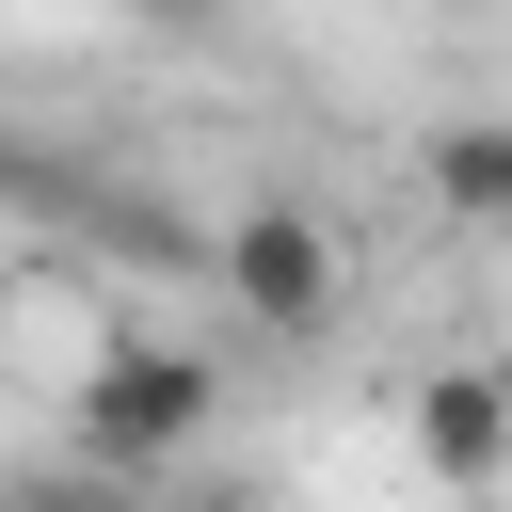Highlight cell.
<instances>
[{
    "label": "cell",
    "mask_w": 512,
    "mask_h": 512,
    "mask_svg": "<svg viewBox=\"0 0 512 512\" xmlns=\"http://www.w3.org/2000/svg\"><path fill=\"white\" fill-rule=\"evenodd\" d=\"M208 432H224V352H192L160 320H112L80 352V384H64V448L112 464V480H176Z\"/></svg>",
    "instance_id": "1"
},
{
    "label": "cell",
    "mask_w": 512,
    "mask_h": 512,
    "mask_svg": "<svg viewBox=\"0 0 512 512\" xmlns=\"http://www.w3.org/2000/svg\"><path fill=\"white\" fill-rule=\"evenodd\" d=\"M208 288H224V320H240L256 352H304V336H336V304H352V240H336V208L256 192V208L208 224Z\"/></svg>",
    "instance_id": "2"
},
{
    "label": "cell",
    "mask_w": 512,
    "mask_h": 512,
    "mask_svg": "<svg viewBox=\"0 0 512 512\" xmlns=\"http://www.w3.org/2000/svg\"><path fill=\"white\" fill-rule=\"evenodd\" d=\"M400 448L432 496H496L512 480V352H432L400 384Z\"/></svg>",
    "instance_id": "3"
},
{
    "label": "cell",
    "mask_w": 512,
    "mask_h": 512,
    "mask_svg": "<svg viewBox=\"0 0 512 512\" xmlns=\"http://www.w3.org/2000/svg\"><path fill=\"white\" fill-rule=\"evenodd\" d=\"M416 192H432V224L512 256V112H432L416 128Z\"/></svg>",
    "instance_id": "4"
},
{
    "label": "cell",
    "mask_w": 512,
    "mask_h": 512,
    "mask_svg": "<svg viewBox=\"0 0 512 512\" xmlns=\"http://www.w3.org/2000/svg\"><path fill=\"white\" fill-rule=\"evenodd\" d=\"M0 512H176V496H160V480H112V464H80V448H48V464L0 480Z\"/></svg>",
    "instance_id": "5"
},
{
    "label": "cell",
    "mask_w": 512,
    "mask_h": 512,
    "mask_svg": "<svg viewBox=\"0 0 512 512\" xmlns=\"http://www.w3.org/2000/svg\"><path fill=\"white\" fill-rule=\"evenodd\" d=\"M112 16H128V32H160V48H208L240 0H112Z\"/></svg>",
    "instance_id": "6"
},
{
    "label": "cell",
    "mask_w": 512,
    "mask_h": 512,
    "mask_svg": "<svg viewBox=\"0 0 512 512\" xmlns=\"http://www.w3.org/2000/svg\"><path fill=\"white\" fill-rule=\"evenodd\" d=\"M176 512H256V496H176Z\"/></svg>",
    "instance_id": "7"
}]
</instances>
